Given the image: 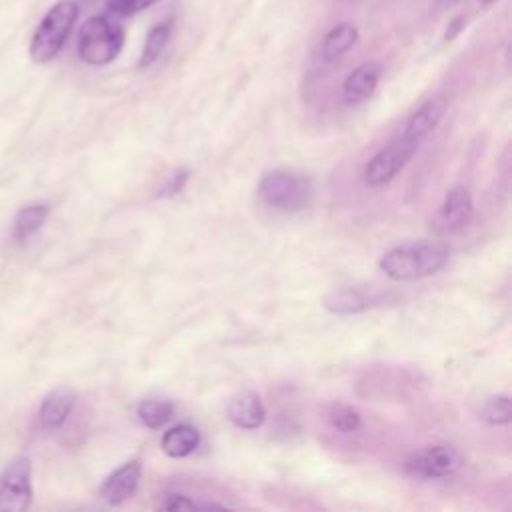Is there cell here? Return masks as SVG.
Here are the masks:
<instances>
[{"label": "cell", "mask_w": 512, "mask_h": 512, "mask_svg": "<svg viewBox=\"0 0 512 512\" xmlns=\"http://www.w3.org/2000/svg\"><path fill=\"white\" fill-rule=\"evenodd\" d=\"M464 24H466V20H464L462 16H456V18L448 24L446 34H444V40H454V38L458 36V32L464 28Z\"/></svg>", "instance_id": "cell-25"}, {"label": "cell", "mask_w": 512, "mask_h": 512, "mask_svg": "<svg viewBox=\"0 0 512 512\" xmlns=\"http://www.w3.org/2000/svg\"><path fill=\"white\" fill-rule=\"evenodd\" d=\"M480 2H482V4H486V6H488V4H494V2H496V0H480Z\"/></svg>", "instance_id": "cell-26"}, {"label": "cell", "mask_w": 512, "mask_h": 512, "mask_svg": "<svg viewBox=\"0 0 512 512\" xmlns=\"http://www.w3.org/2000/svg\"><path fill=\"white\" fill-rule=\"evenodd\" d=\"M160 506L164 510H198V508H202V504H196L194 500H190L184 494H168Z\"/></svg>", "instance_id": "cell-23"}, {"label": "cell", "mask_w": 512, "mask_h": 512, "mask_svg": "<svg viewBox=\"0 0 512 512\" xmlns=\"http://www.w3.org/2000/svg\"><path fill=\"white\" fill-rule=\"evenodd\" d=\"M314 188L310 176L288 170L276 168L262 176L258 184V198L272 210L278 212H300L312 200Z\"/></svg>", "instance_id": "cell-4"}, {"label": "cell", "mask_w": 512, "mask_h": 512, "mask_svg": "<svg viewBox=\"0 0 512 512\" xmlns=\"http://www.w3.org/2000/svg\"><path fill=\"white\" fill-rule=\"evenodd\" d=\"M170 34H172V22L170 20L158 22L148 30L142 54L138 58V68H148L150 64H154L160 58V54L164 52V48L170 40Z\"/></svg>", "instance_id": "cell-18"}, {"label": "cell", "mask_w": 512, "mask_h": 512, "mask_svg": "<svg viewBox=\"0 0 512 512\" xmlns=\"http://www.w3.org/2000/svg\"><path fill=\"white\" fill-rule=\"evenodd\" d=\"M448 256L444 242H408L388 250L378 260V270L394 282H412L442 270Z\"/></svg>", "instance_id": "cell-1"}, {"label": "cell", "mask_w": 512, "mask_h": 512, "mask_svg": "<svg viewBox=\"0 0 512 512\" xmlns=\"http://www.w3.org/2000/svg\"><path fill=\"white\" fill-rule=\"evenodd\" d=\"M380 74H382V66L378 62H364V64L356 66L346 76V80L342 84L344 102L360 104V102L368 100L380 82Z\"/></svg>", "instance_id": "cell-13"}, {"label": "cell", "mask_w": 512, "mask_h": 512, "mask_svg": "<svg viewBox=\"0 0 512 512\" xmlns=\"http://www.w3.org/2000/svg\"><path fill=\"white\" fill-rule=\"evenodd\" d=\"M50 214L48 204H30L18 210L14 224H12V236L16 242H26L32 238L46 222Z\"/></svg>", "instance_id": "cell-17"}, {"label": "cell", "mask_w": 512, "mask_h": 512, "mask_svg": "<svg viewBox=\"0 0 512 512\" xmlns=\"http://www.w3.org/2000/svg\"><path fill=\"white\" fill-rule=\"evenodd\" d=\"M462 454L450 444H434L418 454H412L404 462V470L414 478H446L462 468Z\"/></svg>", "instance_id": "cell-7"}, {"label": "cell", "mask_w": 512, "mask_h": 512, "mask_svg": "<svg viewBox=\"0 0 512 512\" xmlns=\"http://www.w3.org/2000/svg\"><path fill=\"white\" fill-rule=\"evenodd\" d=\"M124 46V28L112 14L90 16L78 32V56L90 66L110 64Z\"/></svg>", "instance_id": "cell-3"}, {"label": "cell", "mask_w": 512, "mask_h": 512, "mask_svg": "<svg viewBox=\"0 0 512 512\" xmlns=\"http://www.w3.org/2000/svg\"><path fill=\"white\" fill-rule=\"evenodd\" d=\"M186 178H188V172H178V174H174V176L170 178V182L164 186V190H162V196L178 194V192L182 190V186H184Z\"/></svg>", "instance_id": "cell-24"}, {"label": "cell", "mask_w": 512, "mask_h": 512, "mask_svg": "<svg viewBox=\"0 0 512 512\" xmlns=\"http://www.w3.org/2000/svg\"><path fill=\"white\" fill-rule=\"evenodd\" d=\"M80 14V6L74 0L56 2L40 20L38 28L32 34L28 54L32 62L46 64L56 58V54L66 44L76 20Z\"/></svg>", "instance_id": "cell-2"}, {"label": "cell", "mask_w": 512, "mask_h": 512, "mask_svg": "<svg viewBox=\"0 0 512 512\" xmlns=\"http://www.w3.org/2000/svg\"><path fill=\"white\" fill-rule=\"evenodd\" d=\"M384 302V294L376 288H338L324 296V308L334 314H354L378 306Z\"/></svg>", "instance_id": "cell-9"}, {"label": "cell", "mask_w": 512, "mask_h": 512, "mask_svg": "<svg viewBox=\"0 0 512 512\" xmlns=\"http://www.w3.org/2000/svg\"><path fill=\"white\" fill-rule=\"evenodd\" d=\"M358 42V28L352 22H342L330 28L322 40L320 56L324 62L332 64L340 60Z\"/></svg>", "instance_id": "cell-16"}, {"label": "cell", "mask_w": 512, "mask_h": 512, "mask_svg": "<svg viewBox=\"0 0 512 512\" xmlns=\"http://www.w3.org/2000/svg\"><path fill=\"white\" fill-rule=\"evenodd\" d=\"M328 422L332 424V428H336L338 432H346V434L356 432L362 424L358 410L352 406H346V404L332 406L328 412Z\"/></svg>", "instance_id": "cell-21"}, {"label": "cell", "mask_w": 512, "mask_h": 512, "mask_svg": "<svg viewBox=\"0 0 512 512\" xmlns=\"http://www.w3.org/2000/svg\"><path fill=\"white\" fill-rule=\"evenodd\" d=\"M472 214H474V202L468 188L454 186L448 190L436 214L434 228L440 234H456L468 226V222L472 220Z\"/></svg>", "instance_id": "cell-8"}, {"label": "cell", "mask_w": 512, "mask_h": 512, "mask_svg": "<svg viewBox=\"0 0 512 512\" xmlns=\"http://www.w3.org/2000/svg\"><path fill=\"white\" fill-rule=\"evenodd\" d=\"M74 404H76V392L72 388H68V386L52 388L44 396V400H42V404L38 408V422H40V426L44 430L60 428L68 420Z\"/></svg>", "instance_id": "cell-12"}, {"label": "cell", "mask_w": 512, "mask_h": 512, "mask_svg": "<svg viewBox=\"0 0 512 512\" xmlns=\"http://www.w3.org/2000/svg\"><path fill=\"white\" fill-rule=\"evenodd\" d=\"M418 150V142L400 134L396 140L380 148L364 166V182L372 188H378L390 182L414 156Z\"/></svg>", "instance_id": "cell-6"}, {"label": "cell", "mask_w": 512, "mask_h": 512, "mask_svg": "<svg viewBox=\"0 0 512 512\" xmlns=\"http://www.w3.org/2000/svg\"><path fill=\"white\" fill-rule=\"evenodd\" d=\"M200 446V432L192 424H176L162 434L160 448L170 458H186Z\"/></svg>", "instance_id": "cell-15"}, {"label": "cell", "mask_w": 512, "mask_h": 512, "mask_svg": "<svg viewBox=\"0 0 512 512\" xmlns=\"http://www.w3.org/2000/svg\"><path fill=\"white\" fill-rule=\"evenodd\" d=\"M480 418L488 426H506L510 422V400L506 394L490 396L480 410Z\"/></svg>", "instance_id": "cell-20"}, {"label": "cell", "mask_w": 512, "mask_h": 512, "mask_svg": "<svg viewBox=\"0 0 512 512\" xmlns=\"http://www.w3.org/2000/svg\"><path fill=\"white\" fill-rule=\"evenodd\" d=\"M226 416L238 428L256 430L266 420V406L256 392L242 390L230 396L226 404Z\"/></svg>", "instance_id": "cell-11"}, {"label": "cell", "mask_w": 512, "mask_h": 512, "mask_svg": "<svg viewBox=\"0 0 512 512\" xmlns=\"http://www.w3.org/2000/svg\"><path fill=\"white\" fill-rule=\"evenodd\" d=\"M172 412H174V404L166 398H144L136 406L138 420L152 430H158L160 426H164L170 420Z\"/></svg>", "instance_id": "cell-19"}, {"label": "cell", "mask_w": 512, "mask_h": 512, "mask_svg": "<svg viewBox=\"0 0 512 512\" xmlns=\"http://www.w3.org/2000/svg\"><path fill=\"white\" fill-rule=\"evenodd\" d=\"M446 106H448V100L444 96H434L426 100L422 106L416 108V112H412L402 134L420 144L438 126V122L446 112Z\"/></svg>", "instance_id": "cell-14"}, {"label": "cell", "mask_w": 512, "mask_h": 512, "mask_svg": "<svg viewBox=\"0 0 512 512\" xmlns=\"http://www.w3.org/2000/svg\"><path fill=\"white\" fill-rule=\"evenodd\" d=\"M32 494V462L28 456H16L0 472V512L28 510Z\"/></svg>", "instance_id": "cell-5"}, {"label": "cell", "mask_w": 512, "mask_h": 512, "mask_svg": "<svg viewBox=\"0 0 512 512\" xmlns=\"http://www.w3.org/2000/svg\"><path fill=\"white\" fill-rule=\"evenodd\" d=\"M142 476V466L138 460H128L120 468H116L100 486V496L104 502L112 506H120L130 500L138 488Z\"/></svg>", "instance_id": "cell-10"}, {"label": "cell", "mask_w": 512, "mask_h": 512, "mask_svg": "<svg viewBox=\"0 0 512 512\" xmlns=\"http://www.w3.org/2000/svg\"><path fill=\"white\" fill-rule=\"evenodd\" d=\"M156 2L160 0H108L106 8H108V14L118 18V16H130V14L142 12Z\"/></svg>", "instance_id": "cell-22"}]
</instances>
